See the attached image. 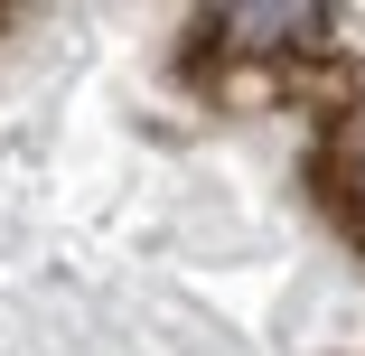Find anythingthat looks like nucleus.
Masks as SVG:
<instances>
[{
	"mask_svg": "<svg viewBox=\"0 0 365 356\" xmlns=\"http://www.w3.org/2000/svg\"><path fill=\"white\" fill-rule=\"evenodd\" d=\"M215 38H235L244 56H290V47H319L328 19H319V10H225Z\"/></svg>",
	"mask_w": 365,
	"mask_h": 356,
	"instance_id": "nucleus-1",
	"label": "nucleus"
},
{
	"mask_svg": "<svg viewBox=\"0 0 365 356\" xmlns=\"http://www.w3.org/2000/svg\"><path fill=\"white\" fill-rule=\"evenodd\" d=\"M346 197H356V216H365V141H356V169H346Z\"/></svg>",
	"mask_w": 365,
	"mask_h": 356,
	"instance_id": "nucleus-2",
	"label": "nucleus"
}]
</instances>
